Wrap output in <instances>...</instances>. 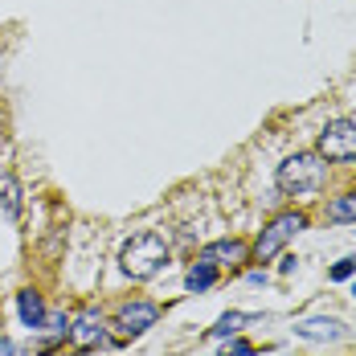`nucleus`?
<instances>
[{"label":"nucleus","mask_w":356,"mask_h":356,"mask_svg":"<svg viewBox=\"0 0 356 356\" xmlns=\"http://www.w3.org/2000/svg\"><path fill=\"white\" fill-rule=\"evenodd\" d=\"M250 353H254V344H246V340H234V344L221 348V356H250Z\"/></svg>","instance_id":"nucleus-15"},{"label":"nucleus","mask_w":356,"mask_h":356,"mask_svg":"<svg viewBox=\"0 0 356 356\" xmlns=\"http://www.w3.org/2000/svg\"><path fill=\"white\" fill-rule=\"evenodd\" d=\"M327 217H332V221H356V193L332 197V205H327Z\"/></svg>","instance_id":"nucleus-13"},{"label":"nucleus","mask_w":356,"mask_h":356,"mask_svg":"<svg viewBox=\"0 0 356 356\" xmlns=\"http://www.w3.org/2000/svg\"><path fill=\"white\" fill-rule=\"evenodd\" d=\"M66 336H70V344L78 353H90V348H99L103 340H107V320H103V312L99 307H82L74 323L66 327Z\"/></svg>","instance_id":"nucleus-5"},{"label":"nucleus","mask_w":356,"mask_h":356,"mask_svg":"<svg viewBox=\"0 0 356 356\" xmlns=\"http://www.w3.org/2000/svg\"><path fill=\"white\" fill-rule=\"evenodd\" d=\"M160 320V307L152 303V299H136V303H123L119 307V316H115V327H119V336H143L147 327H156Z\"/></svg>","instance_id":"nucleus-6"},{"label":"nucleus","mask_w":356,"mask_h":356,"mask_svg":"<svg viewBox=\"0 0 356 356\" xmlns=\"http://www.w3.org/2000/svg\"><path fill=\"white\" fill-rule=\"evenodd\" d=\"M0 217L17 221L21 217V184L13 177H0Z\"/></svg>","instance_id":"nucleus-10"},{"label":"nucleus","mask_w":356,"mask_h":356,"mask_svg":"<svg viewBox=\"0 0 356 356\" xmlns=\"http://www.w3.org/2000/svg\"><path fill=\"white\" fill-rule=\"evenodd\" d=\"M353 295H356V286H353Z\"/></svg>","instance_id":"nucleus-16"},{"label":"nucleus","mask_w":356,"mask_h":356,"mask_svg":"<svg viewBox=\"0 0 356 356\" xmlns=\"http://www.w3.org/2000/svg\"><path fill=\"white\" fill-rule=\"evenodd\" d=\"M303 225H307V217L303 213H279L266 229H262V238L254 242V258H258V262H270L275 254H283V246L303 229Z\"/></svg>","instance_id":"nucleus-3"},{"label":"nucleus","mask_w":356,"mask_h":356,"mask_svg":"<svg viewBox=\"0 0 356 356\" xmlns=\"http://www.w3.org/2000/svg\"><path fill=\"white\" fill-rule=\"evenodd\" d=\"M17 312H21V323L25 327H45V303H41V295L37 291H21L17 295Z\"/></svg>","instance_id":"nucleus-8"},{"label":"nucleus","mask_w":356,"mask_h":356,"mask_svg":"<svg viewBox=\"0 0 356 356\" xmlns=\"http://www.w3.org/2000/svg\"><path fill=\"white\" fill-rule=\"evenodd\" d=\"M295 332L303 340H340L344 336V323L340 320H303V323H295Z\"/></svg>","instance_id":"nucleus-9"},{"label":"nucleus","mask_w":356,"mask_h":356,"mask_svg":"<svg viewBox=\"0 0 356 356\" xmlns=\"http://www.w3.org/2000/svg\"><path fill=\"white\" fill-rule=\"evenodd\" d=\"M213 283H217L213 262H197V266H188V275H184V286H188V291H209Z\"/></svg>","instance_id":"nucleus-11"},{"label":"nucleus","mask_w":356,"mask_h":356,"mask_svg":"<svg viewBox=\"0 0 356 356\" xmlns=\"http://www.w3.org/2000/svg\"><path fill=\"white\" fill-rule=\"evenodd\" d=\"M119 266H123V275L136 279V283L156 279V275L168 266V242H164V234H156V229L136 234V238L123 246V254H119Z\"/></svg>","instance_id":"nucleus-1"},{"label":"nucleus","mask_w":356,"mask_h":356,"mask_svg":"<svg viewBox=\"0 0 356 356\" xmlns=\"http://www.w3.org/2000/svg\"><path fill=\"white\" fill-rule=\"evenodd\" d=\"M254 316H246V312H229V316H221L217 320V327L209 332L213 340H225V336H234V332H242V323H250Z\"/></svg>","instance_id":"nucleus-12"},{"label":"nucleus","mask_w":356,"mask_h":356,"mask_svg":"<svg viewBox=\"0 0 356 356\" xmlns=\"http://www.w3.org/2000/svg\"><path fill=\"white\" fill-rule=\"evenodd\" d=\"M320 156L332 160V164H344V160H356V123L348 119H336L320 131Z\"/></svg>","instance_id":"nucleus-4"},{"label":"nucleus","mask_w":356,"mask_h":356,"mask_svg":"<svg viewBox=\"0 0 356 356\" xmlns=\"http://www.w3.org/2000/svg\"><path fill=\"white\" fill-rule=\"evenodd\" d=\"M327 177V164H323L320 152H295V156H286L283 164H279V188L283 193H316Z\"/></svg>","instance_id":"nucleus-2"},{"label":"nucleus","mask_w":356,"mask_h":356,"mask_svg":"<svg viewBox=\"0 0 356 356\" xmlns=\"http://www.w3.org/2000/svg\"><path fill=\"white\" fill-rule=\"evenodd\" d=\"M201 262H213V266H238V262H246V242H238V238L209 242V246L201 250Z\"/></svg>","instance_id":"nucleus-7"},{"label":"nucleus","mask_w":356,"mask_h":356,"mask_svg":"<svg viewBox=\"0 0 356 356\" xmlns=\"http://www.w3.org/2000/svg\"><path fill=\"white\" fill-rule=\"evenodd\" d=\"M353 270H356V262H353V258H344V262H336V266H332V279H336V283H344V279H353Z\"/></svg>","instance_id":"nucleus-14"}]
</instances>
